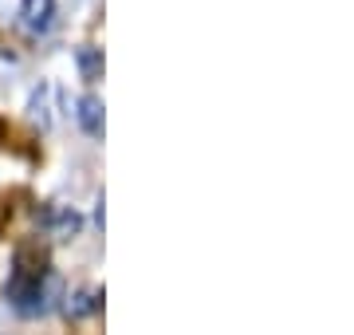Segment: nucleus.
I'll return each instance as SVG.
<instances>
[{"label": "nucleus", "instance_id": "1", "mask_svg": "<svg viewBox=\"0 0 354 335\" xmlns=\"http://www.w3.org/2000/svg\"><path fill=\"white\" fill-rule=\"evenodd\" d=\"M4 296H8V304L20 316H39L51 304V280L48 276H12L8 288H4Z\"/></svg>", "mask_w": 354, "mask_h": 335}, {"label": "nucleus", "instance_id": "4", "mask_svg": "<svg viewBox=\"0 0 354 335\" xmlns=\"http://www.w3.org/2000/svg\"><path fill=\"white\" fill-rule=\"evenodd\" d=\"M67 311H71V316H87V311H95V292H79L75 304H67Z\"/></svg>", "mask_w": 354, "mask_h": 335}, {"label": "nucleus", "instance_id": "2", "mask_svg": "<svg viewBox=\"0 0 354 335\" xmlns=\"http://www.w3.org/2000/svg\"><path fill=\"white\" fill-rule=\"evenodd\" d=\"M55 16V0H20V24L28 32H48Z\"/></svg>", "mask_w": 354, "mask_h": 335}, {"label": "nucleus", "instance_id": "3", "mask_svg": "<svg viewBox=\"0 0 354 335\" xmlns=\"http://www.w3.org/2000/svg\"><path fill=\"white\" fill-rule=\"evenodd\" d=\"M79 127L87 130V134H102V103L95 99V95H83L79 99Z\"/></svg>", "mask_w": 354, "mask_h": 335}, {"label": "nucleus", "instance_id": "5", "mask_svg": "<svg viewBox=\"0 0 354 335\" xmlns=\"http://www.w3.org/2000/svg\"><path fill=\"white\" fill-rule=\"evenodd\" d=\"M8 217H12V206H8V201L0 197V233L8 229Z\"/></svg>", "mask_w": 354, "mask_h": 335}]
</instances>
